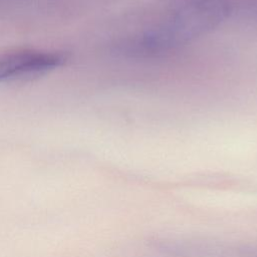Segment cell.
<instances>
[{"label":"cell","mask_w":257,"mask_h":257,"mask_svg":"<svg viewBox=\"0 0 257 257\" xmlns=\"http://www.w3.org/2000/svg\"><path fill=\"white\" fill-rule=\"evenodd\" d=\"M231 0H171L140 30L119 44L131 56H156L175 50L203 35L227 18Z\"/></svg>","instance_id":"obj_1"},{"label":"cell","mask_w":257,"mask_h":257,"mask_svg":"<svg viewBox=\"0 0 257 257\" xmlns=\"http://www.w3.org/2000/svg\"><path fill=\"white\" fill-rule=\"evenodd\" d=\"M66 54L59 51L22 49L0 55V80L36 75L61 66Z\"/></svg>","instance_id":"obj_2"}]
</instances>
